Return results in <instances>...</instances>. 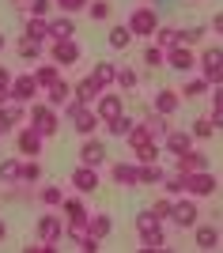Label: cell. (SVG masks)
Returning a JSON list of instances; mask_svg holds the SVG:
<instances>
[{
    "label": "cell",
    "instance_id": "43",
    "mask_svg": "<svg viewBox=\"0 0 223 253\" xmlns=\"http://www.w3.org/2000/svg\"><path fill=\"white\" fill-rule=\"evenodd\" d=\"M189 132H193V140H208V136H216V125L208 121V117H197Z\"/></svg>",
    "mask_w": 223,
    "mask_h": 253
},
{
    "label": "cell",
    "instance_id": "39",
    "mask_svg": "<svg viewBox=\"0 0 223 253\" xmlns=\"http://www.w3.org/2000/svg\"><path fill=\"white\" fill-rule=\"evenodd\" d=\"M144 125H148V132H151V140H163V136H167V117H163V114H148V117H144Z\"/></svg>",
    "mask_w": 223,
    "mask_h": 253
},
{
    "label": "cell",
    "instance_id": "36",
    "mask_svg": "<svg viewBox=\"0 0 223 253\" xmlns=\"http://www.w3.org/2000/svg\"><path fill=\"white\" fill-rule=\"evenodd\" d=\"M163 174H167V170H163L159 163H144V167H140V185H159Z\"/></svg>",
    "mask_w": 223,
    "mask_h": 253
},
{
    "label": "cell",
    "instance_id": "55",
    "mask_svg": "<svg viewBox=\"0 0 223 253\" xmlns=\"http://www.w3.org/2000/svg\"><path fill=\"white\" fill-rule=\"evenodd\" d=\"M11 4H31V0H11Z\"/></svg>",
    "mask_w": 223,
    "mask_h": 253
},
{
    "label": "cell",
    "instance_id": "4",
    "mask_svg": "<svg viewBox=\"0 0 223 253\" xmlns=\"http://www.w3.org/2000/svg\"><path fill=\"white\" fill-rule=\"evenodd\" d=\"M197 68H201V80H208V84H223V49H220V45H208V49L197 57Z\"/></svg>",
    "mask_w": 223,
    "mask_h": 253
},
{
    "label": "cell",
    "instance_id": "18",
    "mask_svg": "<svg viewBox=\"0 0 223 253\" xmlns=\"http://www.w3.org/2000/svg\"><path fill=\"white\" fill-rule=\"evenodd\" d=\"M178 106H181V95L174 91V87H163V91H155V114L174 117V114H178Z\"/></svg>",
    "mask_w": 223,
    "mask_h": 253
},
{
    "label": "cell",
    "instance_id": "46",
    "mask_svg": "<svg viewBox=\"0 0 223 253\" xmlns=\"http://www.w3.org/2000/svg\"><path fill=\"white\" fill-rule=\"evenodd\" d=\"M87 11H91V19L102 23V19H110V11H114V8H110V0H95V4H87Z\"/></svg>",
    "mask_w": 223,
    "mask_h": 253
},
{
    "label": "cell",
    "instance_id": "40",
    "mask_svg": "<svg viewBox=\"0 0 223 253\" xmlns=\"http://www.w3.org/2000/svg\"><path fill=\"white\" fill-rule=\"evenodd\" d=\"M208 34V27L204 23H197V27H189V31H178V45H197Z\"/></svg>",
    "mask_w": 223,
    "mask_h": 253
},
{
    "label": "cell",
    "instance_id": "49",
    "mask_svg": "<svg viewBox=\"0 0 223 253\" xmlns=\"http://www.w3.org/2000/svg\"><path fill=\"white\" fill-rule=\"evenodd\" d=\"M57 8L64 11V15H72V11H80V8H87V4H91V0H53Z\"/></svg>",
    "mask_w": 223,
    "mask_h": 253
},
{
    "label": "cell",
    "instance_id": "12",
    "mask_svg": "<svg viewBox=\"0 0 223 253\" xmlns=\"http://www.w3.org/2000/svg\"><path fill=\"white\" fill-rule=\"evenodd\" d=\"M167 68H174V72H193L197 68V53L189 49V45H174V49H167Z\"/></svg>",
    "mask_w": 223,
    "mask_h": 253
},
{
    "label": "cell",
    "instance_id": "5",
    "mask_svg": "<svg viewBox=\"0 0 223 253\" xmlns=\"http://www.w3.org/2000/svg\"><path fill=\"white\" fill-rule=\"evenodd\" d=\"M31 125L42 132V136H57V128H61V117L49 102H34L31 106Z\"/></svg>",
    "mask_w": 223,
    "mask_h": 253
},
{
    "label": "cell",
    "instance_id": "33",
    "mask_svg": "<svg viewBox=\"0 0 223 253\" xmlns=\"http://www.w3.org/2000/svg\"><path fill=\"white\" fill-rule=\"evenodd\" d=\"M159 185L170 193V197H178V193H185V174H181V170H170V174H163Z\"/></svg>",
    "mask_w": 223,
    "mask_h": 253
},
{
    "label": "cell",
    "instance_id": "31",
    "mask_svg": "<svg viewBox=\"0 0 223 253\" xmlns=\"http://www.w3.org/2000/svg\"><path fill=\"white\" fill-rule=\"evenodd\" d=\"M133 155H136V163H140V167H144V163H159V144H155V140L133 144Z\"/></svg>",
    "mask_w": 223,
    "mask_h": 253
},
{
    "label": "cell",
    "instance_id": "14",
    "mask_svg": "<svg viewBox=\"0 0 223 253\" xmlns=\"http://www.w3.org/2000/svg\"><path fill=\"white\" fill-rule=\"evenodd\" d=\"M197 215H201V211H197V197H189V201H174L170 219L178 223L181 231H185V227H197Z\"/></svg>",
    "mask_w": 223,
    "mask_h": 253
},
{
    "label": "cell",
    "instance_id": "7",
    "mask_svg": "<svg viewBox=\"0 0 223 253\" xmlns=\"http://www.w3.org/2000/svg\"><path fill=\"white\" fill-rule=\"evenodd\" d=\"M216 189H220V185H216V174H212V170L185 174V193H189V197H212Z\"/></svg>",
    "mask_w": 223,
    "mask_h": 253
},
{
    "label": "cell",
    "instance_id": "35",
    "mask_svg": "<svg viewBox=\"0 0 223 253\" xmlns=\"http://www.w3.org/2000/svg\"><path fill=\"white\" fill-rule=\"evenodd\" d=\"M208 87H212V84H208V80H185V87H181L178 95L185 98V102H193V98H201V95H208Z\"/></svg>",
    "mask_w": 223,
    "mask_h": 253
},
{
    "label": "cell",
    "instance_id": "6",
    "mask_svg": "<svg viewBox=\"0 0 223 253\" xmlns=\"http://www.w3.org/2000/svg\"><path fill=\"white\" fill-rule=\"evenodd\" d=\"M61 238H64V219L61 215H42V219H38V242L61 250Z\"/></svg>",
    "mask_w": 223,
    "mask_h": 253
},
{
    "label": "cell",
    "instance_id": "10",
    "mask_svg": "<svg viewBox=\"0 0 223 253\" xmlns=\"http://www.w3.org/2000/svg\"><path fill=\"white\" fill-rule=\"evenodd\" d=\"M95 114H98V121L106 125V121H114V117L125 114V98H121V95H106V91H102V95L95 98Z\"/></svg>",
    "mask_w": 223,
    "mask_h": 253
},
{
    "label": "cell",
    "instance_id": "26",
    "mask_svg": "<svg viewBox=\"0 0 223 253\" xmlns=\"http://www.w3.org/2000/svg\"><path fill=\"white\" fill-rule=\"evenodd\" d=\"M114 76H117V64L98 61V64H95V72H91V80H95V87H98V91H106V87L114 84Z\"/></svg>",
    "mask_w": 223,
    "mask_h": 253
},
{
    "label": "cell",
    "instance_id": "3",
    "mask_svg": "<svg viewBox=\"0 0 223 253\" xmlns=\"http://www.w3.org/2000/svg\"><path fill=\"white\" fill-rule=\"evenodd\" d=\"M125 27L133 31V38H151V34H155V27H159V15H155V8H151V4H140V8H133V15H129Z\"/></svg>",
    "mask_w": 223,
    "mask_h": 253
},
{
    "label": "cell",
    "instance_id": "38",
    "mask_svg": "<svg viewBox=\"0 0 223 253\" xmlns=\"http://www.w3.org/2000/svg\"><path fill=\"white\" fill-rule=\"evenodd\" d=\"M0 181L4 185H19V159H4L0 163Z\"/></svg>",
    "mask_w": 223,
    "mask_h": 253
},
{
    "label": "cell",
    "instance_id": "34",
    "mask_svg": "<svg viewBox=\"0 0 223 253\" xmlns=\"http://www.w3.org/2000/svg\"><path fill=\"white\" fill-rule=\"evenodd\" d=\"M34 80H38V87H53L57 80H61V64H42V68H38V72H34Z\"/></svg>",
    "mask_w": 223,
    "mask_h": 253
},
{
    "label": "cell",
    "instance_id": "37",
    "mask_svg": "<svg viewBox=\"0 0 223 253\" xmlns=\"http://www.w3.org/2000/svg\"><path fill=\"white\" fill-rule=\"evenodd\" d=\"M144 64H148V68H167V53H163L155 42H148L144 45Z\"/></svg>",
    "mask_w": 223,
    "mask_h": 253
},
{
    "label": "cell",
    "instance_id": "2",
    "mask_svg": "<svg viewBox=\"0 0 223 253\" xmlns=\"http://www.w3.org/2000/svg\"><path fill=\"white\" fill-rule=\"evenodd\" d=\"M64 117L72 121V128L80 132V136H95V128L102 125L98 114H95V106H84V102H76V98L64 102Z\"/></svg>",
    "mask_w": 223,
    "mask_h": 253
},
{
    "label": "cell",
    "instance_id": "53",
    "mask_svg": "<svg viewBox=\"0 0 223 253\" xmlns=\"http://www.w3.org/2000/svg\"><path fill=\"white\" fill-rule=\"evenodd\" d=\"M212 102H216V106H223V84H216V91H212Z\"/></svg>",
    "mask_w": 223,
    "mask_h": 253
},
{
    "label": "cell",
    "instance_id": "24",
    "mask_svg": "<svg viewBox=\"0 0 223 253\" xmlns=\"http://www.w3.org/2000/svg\"><path fill=\"white\" fill-rule=\"evenodd\" d=\"M23 117H27V110H23V102H15V98H8V102L0 106V121L4 125H23Z\"/></svg>",
    "mask_w": 223,
    "mask_h": 253
},
{
    "label": "cell",
    "instance_id": "16",
    "mask_svg": "<svg viewBox=\"0 0 223 253\" xmlns=\"http://www.w3.org/2000/svg\"><path fill=\"white\" fill-rule=\"evenodd\" d=\"M174 159H178V167H174V170H181V174H197V170H208V155H204V151H197V148L181 151V155H174Z\"/></svg>",
    "mask_w": 223,
    "mask_h": 253
},
{
    "label": "cell",
    "instance_id": "42",
    "mask_svg": "<svg viewBox=\"0 0 223 253\" xmlns=\"http://www.w3.org/2000/svg\"><path fill=\"white\" fill-rule=\"evenodd\" d=\"M38 201H42L45 208H57V204L64 201V189H61V185H45V189L38 193Z\"/></svg>",
    "mask_w": 223,
    "mask_h": 253
},
{
    "label": "cell",
    "instance_id": "21",
    "mask_svg": "<svg viewBox=\"0 0 223 253\" xmlns=\"http://www.w3.org/2000/svg\"><path fill=\"white\" fill-rule=\"evenodd\" d=\"M61 208H64V219H68V223H87V219H91V211L84 208L80 197H64Z\"/></svg>",
    "mask_w": 223,
    "mask_h": 253
},
{
    "label": "cell",
    "instance_id": "29",
    "mask_svg": "<svg viewBox=\"0 0 223 253\" xmlns=\"http://www.w3.org/2000/svg\"><path fill=\"white\" fill-rule=\"evenodd\" d=\"M38 181H42V163L38 159L19 163V185H38Z\"/></svg>",
    "mask_w": 223,
    "mask_h": 253
},
{
    "label": "cell",
    "instance_id": "28",
    "mask_svg": "<svg viewBox=\"0 0 223 253\" xmlns=\"http://www.w3.org/2000/svg\"><path fill=\"white\" fill-rule=\"evenodd\" d=\"M87 231H91V234L98 238V242H102V238H106V234L114 231V219H110L106 211H95V215L87 219Z\"/></svg>",
    "mask_w": 223,
    "mask_h": 253
},
{
    "label": "cell",
    "instance_id": "20",
    "mask_svg": "<svg viewBox=\"0 0 223 253\" xmlns=\"http://www.w3.org/2000/svg\"><path fill=\"white\" fill-rule=\"evenodd\" d=\"M110 178H114L117 185L136 189V185H140V167H133V163H114V167H110Z\"/></svg>",
    "mask_w": 223,
    "mask_h": 253
},
{
    "label": "cell",
    "instance_id": "41",
    "mask_svg": "<svg viewBox=\"0 0 223 253\" xmlns=\"http://www.w3.org/2000/svg\"><path fill=\"white\" fill-rule=\"evenodd\" d=\"M15 53H19L23 61H38V53H42V42H34V38H23V42L15 45Z\"/></svg>",
    "mask_w": 223,
    "mask_h": 253
},
{
    "label": "cell",
    "instance_id": "1",
    "mask_svg": "<svg viewBox=\"0 0 223 253\" xmlns=\"http://www.w3.org/2000/svg\"><path fill=\"white\" fill-rule=\"evenodd\" d=\"M136 234H140V250H167V234H163V219L151 215V208L136 211Z\"/></svg>",
    "mask_w": 223,
    "mask_h": 253
},
{
    "label": "cell",
    "instance_id": "19",
    "mask_svg": "<svg viewBox=\"0 0 223 253\" xmlns=\"http://www.w3.org/2000/svg\"><path fill=\"white\" fill-rule=\"evenodd\" d=\"M193 242H197V250H204V253L220 250V227H216V223H201L197 234H193Z\"/></svg>",
    "mask_w": 223,
    "mask_h": 253
},
{
    "label": "cell",
    "instance_id": "27",
    "mask_svg": "<svg viewBox=\"0 0 223 253\" xmlns=\"http://www.w3.org/2000/svg\"><path fill=\"white\" fill-rule=\"evenodd\" d=\"M23 38H34V42H45L49 38V23L38 19V15H31V19L23 23Z\"/></svg>",
    "mask_w": 223,
    "mask_h": 253
},
{
    "label": "cell",
    "instance_id": "8",
    "mask_svg": "<svg viewBox=\"0 0 223 253\" xmlns=\"http://www.w3.org/2000/svg\"><path fill=\"white\" fill-rule=\"evenodd\" d=\"M15 102H34V95H42V87H38V80H34V72H27V76H15L11 80V91H8Z\"/></svg>",
    "mask_w": 223,
    "mask_h": 253
},
{
    "label": "cell",
    "instance_id": "30",
    "mask_svg": "<svg viewBox=\"0 0 223 253\" xmlns=\"http://www.w3.org/2000/svg\"><path fill=\"white\" fill-rule=\"evenodd\" d=\"M151 42L159 45L163 53L174 49V45H178V27H163V23H159V27H155V34H151Z\"/></svg>",
    "mask_w": 223,
    "mask_h": 253
},
{
    "label": "cell",
    "instance_id": "48",
    "mask_svg": "<svg viewBox=\"0 0 223 253\" xmlns=\"http://www.w3.org/2000/svg\"><path fill=\"white\" fill-rule=\"evenodd\" d=\"M27 8H31V15H38V19H45V15H49V8H53V0H31Z\"/></svg>",
    "mask_w": 223,
    "mask_h": 253
},
{
    "label": "cell",
    "instance_id": "17",
    "mask_svg": "<svg viewBox=\"0 0 223 253\" xmlns=\"http://www.w3.org/2000/svg\"><path fill=\"white\" fill-rule=\"evenodd\" d=\"M163 144H167L170 155H181V151H189V148H193V132H189V128H167Z\"/></svg>",
    "mask_w": 223,
    "mask_h": 253
},
{
    "label": "cell",
    "instance_id": "15",
    "mask_svg": "<svg viewBox=\"0 0 223 253\" xmlns=\"http://www.w3.org/2000/svg\"><path fill=\"white\" fill-rule=\"evenodd\" d=\"M80 163H87V167H102V163H106V144H102V140H95V136H84Z\"/></svg>",
    "mask_w": 223,
    "mask_h": 253
},
{
    "label": "cell",
    "instance_id": "44",
    "mask_svg": "<svg viewBox=\"0 0 223 253\" xmlns=\"http://www.w3.org/2000/svg\"><path fill=\"white\" fill-rule=\"evenodd\" d=\"M114 84L121 87V91H133V87L140 84V76L133 72V68H117V76H114Z\"/></svg>",
    "mask_w": 223,
    "mask_h": 253
},
{
    "label": "cell",
    "instance_id": "52",
    "mask_svg": "<svg viewBox=\"0 0 223 253\" xmlns=\"http://www.w3.org/2000/svg\"><path fill=\"white\" fill-rule=\"evenodd\" d=\"M212 31L223 38V11H216V19H212Z\"/></svg>",
    "mask_w": 223,
    "mask_h": 253
},
{
    "label": "cell",
    "instance_id": "9",
    "mask_svg": "<svg viewBox=\"0 0 223 253\" xmlns=\"http://www.w3.org/2000/svg\"><path fill=\"white\" fill-rule=\"evenodd\" d=\"M42 144H45V136L34 125H27L19 136H15V148H19V155H27V159H38V155H42Z\"/></svg>",
    "mask_w": 223,
    "mask_h": 253
},
{
    "label": "cell",
    "instance_id": "47",
    "mask_svg": "<svg viewBox=\"0 0 223 253\" xmlns=\"http://www.w3.org/2000/svg\"><path fill=\"white\" fill-rule=\"evenodd\" d=\"M170 211H174V201H170V197L151 204V215H155V219H170Z\"/></svg>",
    "mask_w": 223,
    "mask_h": 253
},
{
    "label": "cell",
    "instance_id": "25",
    "mask_svg": "<svg viewBox=\"0 0 223 253\" xmlns=\"http://www.w3.org/2000/svg\"><path fill=\"white\" fill-rule=\"evenodd\" d=\"M106 42H110V49H129V45H133V31H129L125 23H114L110 34H106Z\"/></svg>",
    "mask_w": 223,
    "mask_h": 253
},
{
    "label": "cell",
    "instance_id": "11",
    "mask_svg": "<svg viewBox=\"0 0 223 253\" xmlns=\"http://www.w3.org/2000/svg\"><path fill=\"white\" fill-rule=\"evenodd\" d=\"M49 61L64 64V68L76 64V61H80V45H76V38H61V42L53 38V45H49Z\"/></svg>",
    "mask_w": 223,
    "mask_h": 253
},
{
    "label": "cell",
    "instance_id": "51",
    "mask_svg": "<svg viewBox=\"0 0 223 253\" xmlns=\"http://www.w3.org/2000/svg\"><path fill=\"white\" fill-rule=\"evenodd\" d=\"M216 128H223V106H212V117H208Z\"/></svg>",
    "mask_w": 223,
    "mask_h": 253
},
{
    "label": "cell",
    "instance_id": "56",
    "mask_svg": "<svg viewBox=\"0 0 223 253\" xmlns=\"http://www.w3.org/2000/svg\"><path fill=\"white\" fill-rule=\"evenodd\" d=\"M0 53H4V34H0Z\"/></svg>",
    "mask_w": 223,
    "mask_h": 253
},
{
    "label": "cell",
    "instance_id": "50",
    "mask_svg": "<svg viewBox=\"0 0 223 253\" xmlns=\"http://www.w3.org/2000/svg\"><path fill=\"white\" fill-rule=\"evenodd\" d=\"M11 80H15V76H11L8 68L0 64V95H4V98H11V95H8V91H11Z\"/></svg>",
    "mask_w": 223,
    "mask_h": 253
},
{
    "label": "cell",
    "instance_id": "57",
    "mask_svg": "<svg viewBox=\"0 0 223 253\" xmlns=\"http://www.w3.org/2000/svg\"><path fill=\"white\" fill-rule=\"evenodd\" d=\"M144 4H151V0H144ZM155 4H159V0H155Z\"/></svg>",
    "mask_w": 223,
    "mask_h": 253
},
{
    "label": "cell",
    "instance_id": "54",
    "mask_svg": "<svg viewBox=\"0 0 223 253\" xmlns=\"http://www.w3.org/2000/svg\"><path fill=\"white\" fill-rule=\"evenodd\" d=\"M4 234H8V227H4V219H0V242H4Z\"/></svg>",
    "mask_w": 223,
    "mask_h": 253
},
{
    "label": "cell",
    "instance_id": "22",
    "mask_svg": "<svg viewBox=\"0 0 223 253\" xmlns=\"http://www.w3.org/2000/svg\"><path fill=\"white\" fill-rule=\"evenodd\" d=\"M98 95H102V91L95 87V80H91V76H87V80H80V84L72 87V98H76V102H84V106H95Z\"/></svg>",
    "mask_w": 223,
    "mask_h": 253
},
{
    "label": "cell",
    "instance_id": "13",
    "mask_svg": "<svg viewBox=\"0 0 223 253\" xmlns=\"http://www.w3.org/2000/svg\"><path fill=\"white\" fill-rule=\"evenodd\" d=\"M68 181L76 185V193H95L98 185H102V181H98V167H87V163H80Z\"/></svg>",
    "mask_w": 223,
    "mask_h": 253
},
{
    "label": "cell",
    "instance_id": "32",
    "mask_svg": "<svg viewBox=\"0 0 223 253\" xmlns=\"http://www.w3.org/2000/svg\"><path fill=\"white\" fill-rule=\"evenodd\" d=\"M72 34H76L72 15H61V19H53V23H49V38H57V42H61V38H72Z\"/></svg>",
    "mask_w": 223,
    "mask_h": 253
},
{
    "label": "cell",
    "instance_id": "23",
    "mask_svg": "<svg viewBox=\"0 0 223 253\" xmlns=\"http://www.w3.org/2000/svg\"><path fill=\"white\" fill-rule=\"evenodd\" d=\"M72 98V84H64V80H57L53 87H45V102L53 106V110H61L64 102Z\"/></svg>",
    "mask_w": 223,
    "mask_h": 253
},
{
    "label": "cell",
    "instance_id": "45",
    "mask_svg": "<svg viewBox=\"0 0 223 253\" xmlns=\"http://www.w3.org/2000/svg\"><path fill=\"white\" fill-rule=\"evenodd\" d=\"M129 128H133V117H129V114H121V117H114V121H106V132H110V136H125Z\"/></svg>",
    "mask_w": 223,
    "mask_h": 253
}]
</instances>
